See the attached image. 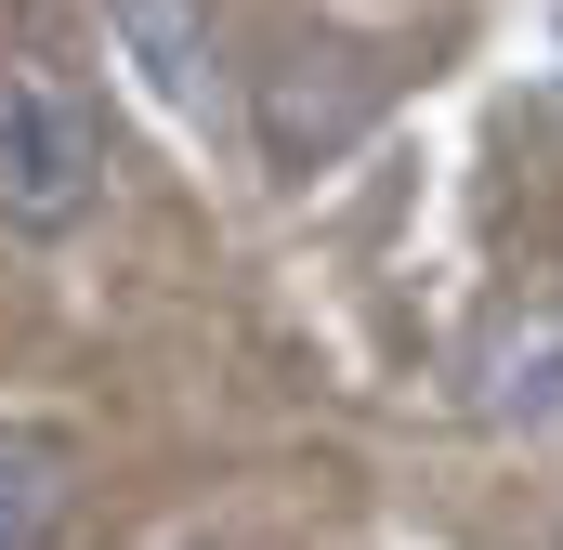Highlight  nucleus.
<instances>
[{
    "label": "nucleus",
    "instance_id": "obj_3",
    "mask_svg": "<svg viewBox=\"0 0 563 550\" xmlns=\"http://www.w3.org/2000/svg\"><path fill=\"white\" fill-rule=\"evenodd\" d=\"M472 407L525 419V432H551L563 419V301H538V315H511V328H485V354H472Z\"/></svg>",
    "mask_w": 563,
    "mask_h": 550
},
{
    "label": "nucleus",
    "instance_id": "obj_2",
    "mask_svg": "<svg viewBox=\"0 0 563 550\" xmlns=\"http://www.w3.org/2000/svg\"><path fill=\"white\" fill-rule=\"evenodd\" d=\"M106 26H119V53L144 66V92L170 119L223 106V26H210V0H106Z\"/></svg>",
    "mask_w": 563,
    "mask_h": 550
},
{
    "label": "nucleus",
    "instance_id": "obj_4",
    "mask_svg": "<svg viewBox=\"0 0 563 550\" xmlns=\"http://www.w3.org/2000/svg\"><path fill=\"white\" fill-rule=\"evenodd\" d=\"M79 512V459L40 419H0V550H53Z\"/></svg>",
    "mask_w": 563,
    "mask_h": 550
},
{
    "label": "nucleus",
    "instance_id": "obj_5",
    "mask_svg": "<svg viewBox=\"0 0 563 550\" xmlns=\"http://www.w3.org/2000/svg\"><path fill=\"white\" fill-rule=\"evenodd\" d=\"M184 550H223V538H184Z\"/></svg>",
    "mask_w": 563,
    "mask_h": 550
},
{
    "label": "nucleus",
    "instance_id": "obj_6",
    "mask_svg": "<svg viewBox=\"0 0 563 550\" xmlns=\"http://www.w3.org/2000/svg\"><path fill=\"white\" fill-rule=\"evenodd\" d=\"M367 13H394V0H367Z\"/></svg>",
    "mask_w": 563,
    "mask_h": 550
},
{
    "label": "nucleus",
    "instance_id": "obj_1",
    "mask_svg": "<svg viewBox=\"0 0 563 550\" xmlns=\"http://www.w3.org/2000/svg\"><path fill=\"white\" fill-rule=\"evenodd\" d=\"M106 197V144L79 119V92L53 66H0V223L13 237H66Z\"/></svg>",
    "mask_w": 563,
    "mask_h": 550
}]
</instances>
